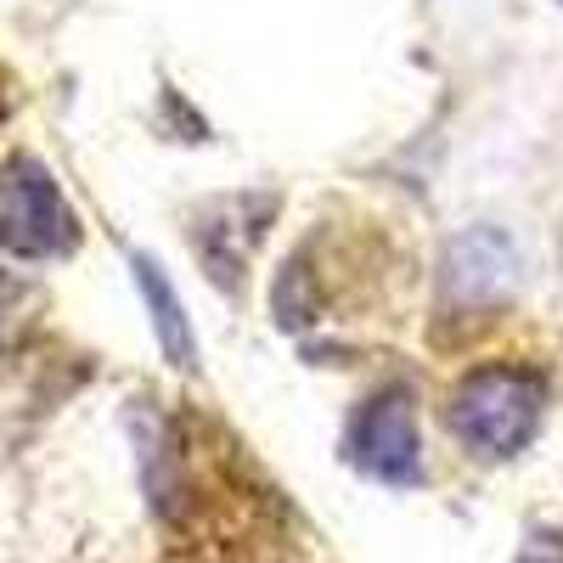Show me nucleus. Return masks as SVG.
Returning a JSON list of instances; mask_svg holds the SVG:
<instances>
[{"label":"nucleus","mask_w":563,"mask_h":563,"mask_svg":"<svg viewBox=\"0 0 563 563\" xmlns=\"http://www.w3.org/2000/svg\"><path fill=\"white\" fill-rule=\"evenodd\" d=\"M547 384L525 366H479L467 372L451 400V429L479 456H512L541 429Z\"/></svg>","instance_id":"obj_1"},{"label":"nucleus","mask_w":563,"mask_h":563,"mask_svg":"<svg viewBox=\"0 0 563 563\" xmlns=\"http://www.w3.org/2000/svg\"><path fill=\"white\" fill-rule=\"evenodd\" d=\"M79 238L74 209L63 203L52 169L40 158H12L0 169V254L12 260H57Z\"/></svg>","instance_id":"obj_2"},{"label":"nucleus","mask_w":563,"mask_h":563,"mask_svg":"<svg viewBox=\"0 0 563 563\" xmlns=\"http://www.w3.org/2000/svg\"><path fill=\"white\" fill-rule=\"evenodd\" d=\"M355 456L372 479L384 485H411L422 474V440H417V400L406 384L384 389L378 400H366L355 417Z\"/></svg>","instance_id":"obj_3"},{"label":"nucleus","mask_w":563,"mask_h":563,"mask_svg":"<svg viewBox=\"0 0 563 563\" xmlns=\"http://www.w3.org/2000/svg\"><path fill=\"white\" fill-rule=\"evenodd\" d=\"M507 265H512V249L496 238V231H474V238L451 243L445 282H451V294H456V299L501 294V288H507Z\"/></svg>","instance_id":"obj_4"},{"label":"nucleus","mask_w":563,"mask_h":563,"mask_svg":"<svg viewBox=\"0 0 563 563\" xmlns=\"http://www.w3.org/2000/svg\"><path fill=\"white\" fill-rule=\"evenodd\" d=\"M135 282H141V299H147V310H153V333H158L164 355H169L175 366H192V361H198V339H192V327H186L180 299H175V288L164 282V271H158L153 260H135Z\"/></svg>","instance_id":"obj_5"},{"label":"nucleus","mask_w":563,"mask_h":563,"mask_svg":"<svg viewBox=\"0 0 563 563\" xmlns=\"http://www.w3.org/2000/svg\"><path fill=\"white\" fill-rule=\"evenodd\" d=\"M23 305H29V288H23V282H12V276H0V350L12 344L18 321H23Z\"/></svg>","instance_id":"obj_6"}]
</instances>
